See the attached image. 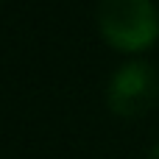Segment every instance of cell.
<instances>
[{
    "label": "cell",
    "mask_w": 159,
    "mask_h": 159,
    "mask_svg": "<svg viewBox=\"0 0 159 159\" xmlns=\"http://www.w3.org/2000/svg\"><path fill=\"white\" fill-rule=\"evenodd\" d=\"M98 28L117 50H145L159 39L154 0H98Z\"/></svg>",
    "instance_id": "obj_1"
},
{
    "label": "cell",
    "mask_w": 159,
    "mask_h": 159,
    "mask_svg": "<svg viewBox=\"0 0 159 159\" xmlns=\"http://www.w3.org/2000/svg\"><path fill=\"white\" fill-rule=\"evenodd\" d=\"M159 98V73L148 61H126L115 70L106 87V103L120 117H140L151 112Z\"/></svg>",
    "instance_id": "obj_2"
},
{
    "label": "cell",
    "mask_w": 159,
    "mask_h": 159,
    "mask_svg": "<svg viewBox=\"0 0 159 159\" xmlns=\"http://www.w3.org/2000/svg\"><path fill=\"white\" fill-rule=\"evenodd\" d=\"M148 159H159V145H154V148H151V154H148Z\"/></svg>",
    "instance_id": "obj_3"
}]
</instances>
